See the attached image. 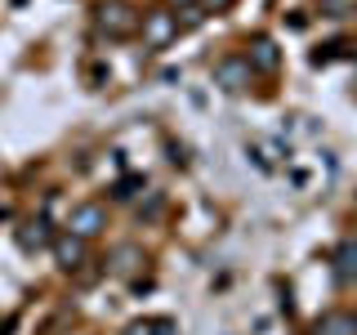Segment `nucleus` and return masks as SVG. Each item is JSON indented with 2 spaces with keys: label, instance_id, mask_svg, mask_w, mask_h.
<instances>
[{
  "label": "nucleus",
  "instance_id": "nucleus-1",
  "mask_svg": "<svg viewBox=\"0 0 357 335\" xmlns=\"http://www.w3.org/2000/svg\"><path fill=\"white\" fill-rule=\"evenodd\" d=\"M94 22H98V31H103L107 40H130L134 31H139L143 14L130 5V0H103V5L94 9Z\"/></svg>",
  "mask_w": 357,
  "mask_h": 335
},
{
  "label": "nucleus",
  "instance_id": "nucleus-2",
  "mask_svg": "<svg viewBox=\"0 0 357 335\" xmlns=\"http://www.w3.org/2000/svg\"><path fill=\"white\" fill-rule=\"evenodd\" d=\"M139 27H143V45H148L152 54L170 50V45L178 40V14H174V9H148Z\"/></svg>",
  "mask_w": 357,
  "mask_h": 335
},
{
  "label": "nucleus",
  "instance_id": "nucleus-3",
  "mask_svg": "<svg viewBox=\"0 0 357 335\" xmlns=\"http://www.w3.org/2000/svg\"><path fill=\"white\" fill-rule=\"evenodd\" d=\"M103 228H107V210L98 206V201H85V206H76L72 215H67V232H72V237H81V241L98 237Z\"/></svg>",
  "mask_w": 357,
  "mask_h": 335
},
{
  "label": "nucleus",
  "instance_id": "nucleus-4",
  "mask_svg": "<svg viewBox=\"0 0 357 335\" xmlns=\"http://www.w3.org/2000/svg\"><path fill=\"white\" fill-rule=\"evenodd\" d=\"M250 63H245V54H228V59L215 63V85L228 89V94H241L245 85H250Z\"/></svg>",
  "mask_w": 357,
  "mask_h": 335
},
{
  "label": "nucleus",
  "instance_id": "nucleus-5",
  "mask_svg": "<svg viewBox=\"0 0 357 335\" xmlns=\"http://www.w3.org/2000/svg\"><path fill=\"white\" fill-rule=\"evenodd\" d=\"M245 63H250V72L273 76L277 67H282V50H277L273 36H255V40H250V54H245Z\"/></svg>",
  "mask_w": 357,
  "mask_h": 335
},
{
  "label": "nucleus",
  "instance_id": "nucleus-6",
  "mask_svg": "<svg viewBox=\"0 0 357 335\" xmlns=\"http://www.w3.org/2000/svg\"><path fill=\"white\" fill-rule=\"evenodd\" d=\"M50 246H54V260H59V268H67V273H76V268L85 264V241H81V237H72L67 228H63Z\"/></svg>",
  "mask_w": 357,
  "mask_h": 335
},
{
  "label": "nucleus",
  "instance_id": "nucleus-7",
  "mask_svg": "<svg viewBox=\"0 0 357 335\" xmlns=\"http://www.w3.org/2000/svg\"><path fill=\"white\" fill-rule=\"evenodd\" d=\"M331 268H335V282H340V286H353V282H357V237H349V241L335 246Z\"/></svg>",
  "mask_w": 357,
  "mask_h": 335
},
{
  "label": "nucleus",
  "instance_id": "nucleus-8",
  "mask_svg": "<svg viewBox=\"0 0 357 335\" xmlns=\"http://www.w3.org/2000/svg\"><path fill=\"white\" fill-rule=\"evenodd\" d=\"M312 335H357V313H344V308H331L312 322Z\"/></svg>",
  "mask_w": 357,
  "mask_h": 335
},
{
  "label": "nucleus",
  "instance_id": "nucleus-9",
  "mask_svg": "<svg viewBox=\"0 0 357 335\" xmlns=\"http://www.w3.org/2000/svg\"><path fill=\"white\" fill-rule=\"evenodd\" d=\"M50 241H54V232H50V223H45V219H31V223H22V228H18V246H22L27 255L45 251Z\"/></svg>",
  "mask_w": 357,
  "mask_h": 335
},
{
  "label": "nucleus",
  "instance_id": "nucleus-10",
  "mask_svg": "<svg viewBox=\"0 0 357 335\" xmlns=\"http://www.w3.org/2000/svg\"><path fill=\"white\" fill-rule=\"evenodd\" d=\"M126 335H174V322L170 318H139L126 327Z\"/></svg>",
  "mask_w": 357,
  "mask_h": 335
},
{
  "label": "nucleus",
  "instance_id": "nucleus-11",
  "mask_svg": "<svg viewBox=\"0 0 357 335\" xmlns=\"http://www.w3.org/2000/svg\"><path fill=\"white\" fill-rule=\"evenodd\" d=\"M139 264H143V251H139V246H121L112 268H116V273H130V268H139Z\"/></svg>",
  "mask_w": 357,
  "mask_h": 335
},
{
  "label": "nucleus",
  "instance_id": "nucleus-12",
  "mask_svg": "<svg viewBox=\"0 0 357 335\" xmlns=\"http://www.w3.org/2000/svg\"><path fill=\"white\" fill-rule=\"evenodd\" d=\"M340 54H344V45H340V40H335V45H317V50L308 54V63H312V67H326V63L340 59Z\"/></svg>",
  "mask_w": 357,
  "mask_h": 335
},
{
  "label": "nucleus",
  "instance_id": "nucleus-13",
  "mask_svg": "<svg viewBox=\"0 0 357 335\" xmlns=\"http://www.w3.org/2000/svg\"><path fill=\"white\" fill-rule=\"evenodd\" d=\"M139 188H143V174H126L116 188H112V197H116V201H130L134 193H139Z\"/></svg>",
  "mask_w": 357,
  "mask_h": 335
},
{
  "label": "nucleus",
  "instance_id": "nucleus-14",
  "mask_svg": "<svg viewBox=\"0 0 357 335\" xmlns=\"http://www.w3.org/2000/svg\"><path fill=\"white\" fill-rule=\"evenodd\" d=\"M228 5H232V0H197V9H201V14H223Z\"/></svg>",
  "mask_w": 357,
  "mask_h": 335
},
{
  "label": "nucleus",
  "instance_id": "nucleus-15",
  "mask_svg": "<svg viewBox=\"0 0 357 335\" xmlns=\"http://www.w3.org/2000/svg\"><path fill=\"white\" fill-rule=\"evenodd\" d=\"M321 5L331 9V18H344V9H349V5H344V0H321Z\"/></svg>",
  "mask_w": 357,
  "mask_h": 335
},
{
  "label": "nucleus",
  "instance_id": "nucleus-16",
  "mask_svg": "<svg viewBox=\"0 0 357 335\" xmlns=\"http://www.w3.org/2000/svg\"><path fill=\"white\" fill-rule=\"evenodd\" d=\"M165 5H170V9H183V5H192V0H165Z\"/></svg>",
  "mask_w": 357,
  "mask_h": 335
}]
</instances>
